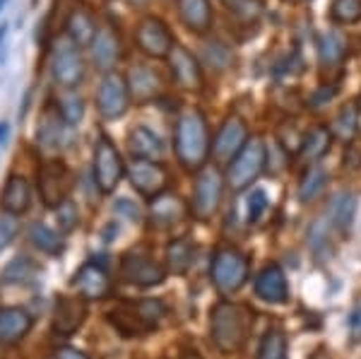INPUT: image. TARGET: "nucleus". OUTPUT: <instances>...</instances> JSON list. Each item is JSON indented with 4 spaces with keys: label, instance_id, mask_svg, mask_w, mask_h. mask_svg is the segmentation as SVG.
Returning a JSON list of instances; mask_svg holds the SVG:
<instances>
[{
    "label": "nucleus",
    "instance_id": "42",
    "mask_svg": "<svg viewBox=\"0 0 361 359\" xmlns=\"http://www.w3.org/2000/svg\"><path fill=\"white\" fill-rule=\"evenodd\" d=\"M56 215H58V222L63 224V229H75V224L80 222V210H78V205H75L73 200H66L61 207L56 210Z\"/></svg>",
    "mask_w": 361,
    "mask_h": 359
},
{
    "label": "nucleus",
    "instance_id": "25",
    "mask_svg": "<svg viewBox=\"0 0 361 359\" xmlns=\"http://www.w3.org/2000/svg\"><path fill=\"white\" fill-rule=\"evenodd\" d=\"M97 32H99L97 20H94V15H92L87 8H75L73 13L68 15L66 34L78 46H92V42H94V37H97Z\"/></svg>",
    "mask_w": 361,
    "mask_h": 359
},
{
    "label": "nucleus",
    "instance_id": "33",
    "mask_svg": "<svg viewBox=\"0 0 361 359\" xmlns=\"http://www.w3.org/2000/svg\"><path fill=\"white\" fill-rule=\"evenodd\" d=\"M359 133V104L349 102L342 107L333 123V135L342 142H352Z\"/></svg>",
    "mask_w": 361,
    "mask_h": 359
},
{
    "label": "nucleus",
    "instance_id": "39",
    "mask_svg": "<svg viewBox=\"0 0 361 359\" xmlns=\"http://www.w3.org/2000/svg\"><path fill=\"white\" fill-rule=\"evenodd\" d=\"M34 260L27 256H17L13 263L5 268V280L13 282V285H22V282H29V277L34 275Z\"/></svg>",
    "mask_w": 361,
    "mask_h": 359
},
{
    "label": "nucleus",
    "instance_id": "19",
    "mask_svg": "<svg viewBox=\"0 0 361 359\" xmlns=\"http://www.w3.org/2000/svg\"><path fill=\"white\" fill-rule=\"evenodd\" d=\"M128 150L135 159H149V162H161L166 154L164 140L159 135L147 128V126H135L128 133Z\"/></svg>",
    "mask_w": 361,
    "mask_h": 359
},
{
    "label": "nucleus",
    "instance_id": "16",
    "mask_svg": "<svg viewBox=\"0 0 361 359\" xmlns=\"http://www.w3.org/2000/svg\"><path fill=\"white\" fill-rule=\"evenodd\" d=\"M73 285L85 302H102V299H106V294L111 292V280H109L106 268L94 263V260L85 263L82 268L78 270V275L73 277Z\"/></svg>",
    "mask_w": 361,
    "mask_h": 359
},
{
    "label": "nucleus",
    "instance_id": "51",
    "mask_svg": "<svg viewBox=\"0 0 361 359\" xmlns=\"http://www.w3.org/2000/svg\"><path fill=\"white\" fill-rule=\"evenodd\" d=\"M5 3H8V0H0V10H3V8H5Z\"/></svg>",
    "mask_w": 361,
    "mask_h": 359
},
{
    "label": "nucleus",
    "instance_id": "8",
    "mask_svg": "<svg viewBox=\"0 0 361 359\" xmlns=\"http://www.w3.org/2000/svg\"><path fill=\"white\" fill-rule=\"evenodd\" d=\"M97 111L104 121H118L128 111L130 90L128 80L121 73H106L97 87Z\"/></svg>",
    "mask_w": 361,
    "mask_h": 359
},
{
    "label": "nucleus",
    "instance_id": "45",
    "mask_svg": "<svg viewBox=\"0 0 361 359\" xmlns=\"http://www.w3.org/2000/svg\"><path fill=\"white\" fill-rule=\"evenodd\" d=\"M54 359H90L85 355V352L75 350V347H58Z\"/></svg>",
    "mask_w": 361,
    "mask_h": 359
},
{
    "label": "nucleus",
    "instance_id": "40",
    "mask_svg": "<svg viewBox=\"0 0 361 359\" xmlns=\"http://www.w3.org/2000/svg\"><path fill=\"white\" fill-rule=\"evenodd\" d=\"M267 205H270V198H267V193L263 188H255L253 193L248 195V200H246V217H248V222L250 224H255V222H260L265 215V210H267Z\"/></svg>",
    "mask_w": 361,
    "mask_h": 359
},
{
    "label": "nucleus",
    "instance_id": "12",
    "mask_svg": "<svg viewBox=\"0 0 361 359\" xmlns=\"http://www.w3.org/2000/svg\"><path fill=\"white\" fill-rule=\"evenodd\" d=\"M128 178H130L133 188L149 200L159 198L166 190V171L159 162L133 159L130 164H128Z\"/></svg>",
    "mask_w": 361,
    "mask_h": 359
},
{
    "label": "nucleus",
    "instance_id": "1",
    "mask_svg": "<svg viewBox=\"0 0 361 359\" xmlns=\"http://www.w3.org/2000/svg\"><path fill=\"white\" fill-rule=\"evenodd\" d=\"M173 150L183 169H205L207 157L212 152V140H209L207 118L197 109H185L178 116L176 130H173Z\"/></svg>",
    "mask_w": 361,
    "mask_h": 359
},
{
    "label": "nucleus",
    "instance_id": "13",
    "mask_svg": "<svg viewBox=\"0 0 361 359\" xmlns=\"http://www.w3.org/2000/svg\"><path fill=\"white\" fill-rule=\"evenodd\" d=\"M123 280L135 287H157L164 282L166 270L145 251H133L123 258Z\"/></svg>",
    "mask_w": 361,
    "mask_h": 359
},
{
    "label": "nucleus",
    "instance_id": "20",
    "mask_svg": "<svg viewBox=\"0 0 361 359\" xmlns=\"http://www.w3.org/2000/svg\"><path fill=\"white\" fill-rule=\"evenodd\" d=\"M126 80H128V90H130V95L137 102H152L164 92V83H161V75L157 73V68L133 66Z\"/></svg>",
    "mask_w": 361,
    "mask_h": 359
},
{
    "label": "nucleus",
    "instance_id": "46",
    "mask_svg": "<svg viewBox=\"0 0 361 359\" xmlns=\"http://www.w3.org/2000/svg\"><path fill=\"white\" fill-rule=\"evenodd\" d=\"M116 210H118L121 215H128L130 219H135V217H137V207H135V202H133V200L121 198L118 202H116Z\"/></svg>",
    "mask_w": 361,
    "mask_h": 359
},
{
    "label": "nucleus",
    "instance_id": "18",
    "mask_svg": "<svg viewBox=\"0 0 361 359\" xmlns=\"http://www.w3.org/2000/svg\"><path fill=\"white\" fill-rule=\"evenodd\" d=\"M255 294L265 304H287L289 302V280L279 265H267L255 277Z\"/></svg>",
    "mask_w": 361,
    "mask_h": 359
},
{
    "label": "nucleus",
    "instance_id": "44",
    "mask_svg": "<svg viewBox=\"0 0 361 359\" xmlns=\"http://www.w3.org/2000/svg\"><path fill=\"white\" fill-rule=\"evenodd\" d=\"M333 97H335V87H320V90H316L311 95L308 104L316 109V107H323V104H328L330 99H333Z\"/></svg>",
    "mask_w": 361,
    "mask_h": 359
},
{
    "label": "nucleus",
    "instance_id": "7",
    "mask_svg": "<svg viewBox=\"0 0 361 359\" xmlns=\"http://www.w3.org/2000/svg\"><path fill=\"white\" fill-rule=\"evenodd\" d=\"M224 193V178L214 166H205L200 169V176L195 178L193 188V200H190V212L195 219L209 222L219 210V202H222Z\"/></svg>",
    "mask_w": 361,
    "mask_h": 359
},
{
    "label": "nucleus",
    "instance_id": "17",
    "mask_svg": "<svg viewBox=\"0 0 361 359\" xmlns=\"http://www.w3.org/2000/svg\"><path fill=\"white\" fill-rule=\"evenodd\" d=\"M87 318V302L82 297H58L54 306V331L58 335H73Z\"/></svg>",
    "mask_w": 361,
    "mask_h": 359
},
{
    "label": "nucleus",
    "instance_id": "28",
    "mask_svg": "<svg viewBox=\"0 0 361 359\" xmlns=\"http://www.w3.org/2000/svg\"><path fill=\"white\" fill-rule=\"evenodd\" d=\"M68 133H73V126H68L66 121H58V118H42V123H39V145H42L44 150H51V152H56V150H66L68 147Z\"/></svg>",
    "mask_w": 361,
    "mask_h": 359
},
{
    "label": "nucleus",
    "instance_id": "11",
    "mask_svg": "<svg viewBox=\"0 0 361 359\" xmlns=\"http://www.w3.org/2000/svg\"><path fill=\"white\" fill-rule=\"evenodd\" d=\"M70 186H73V176H70L68 166L63 162H46L39 169V193L46 207L58 210L63 202L68 200Z\"/></svg>",
    "mask_w": 361,
    "mask_h": 359
},
{
    "label": "nucleus",
    "instance_id": "47",
    "mask_svg": "<svg viewBox=\"0 0 361 359\" xmlns=\"http://www.w3.org/2000/svg\"><path fill=\"white\" fill-rule=\"evenodd\" d=\"M349 333H352L354 340H361V309H357L349 318Z\"/></svg>",
    "mask_w": 361,
    "mask_h": 359
},
{
    "label": "nucleus",
    "instance_id": "5",
    "mask_svg": "<svg viewBox=\"0 0 361 359\" xmlns=\"http://www.w3.org/2000/svg\"><path fill=\"white\" fill-rule=\"evenodd\" d=\"M248 273L250 263L246 253H241L234 246H222L214 251L212 263H209V277L222 294L238 292L248 280Z\"/></svg>",
    "mask_w": 361,
    "mask_h": 359
},
{
    "label": "nucleus",
    "instance_id": "14",
    "mask_svg": "<svg viewBox=\"0 0 361 359\" xmlns=\"http://www.w3.org/2000/svg\"><path fill=\"white\" fill-rule=\"evenodd\" d=\"M248 138V126L241 116H229L222 123V128L217 130V138L212 142V154L219 162H231L246 147Z\"/></svg>",
    "mask_w": 361,
    "mask_h": 359
},
{
    "label": "nucleus",
    "instance_id": "15",
    "mask_svg": "<svg viewBox=\"0 0 361 359\" xmlns=\"http://www.w3.org/2000/svg\"><path fill=\"white\" fill-rule=\"evenodd\" d=\"M171 78L180 90L185 92H197L202 87V68L197 63V58L190 54L185 46H173L171 54L166 58Z\"/></svg>",
    "mask_w": 361,
    "mask_h": 359
},
{
    "label": "nucleus",
    "instance_id": "49",
    "mask_svg": "<svg viewBox=\"0 0 361 359\" xmlns=\"http://www.w3.org/2000/svg\"><path fill=\"white\" fill-rule=\"evenodd\" d=\"M8 133H10V126L5 123V121H0V142H3V138L8 135Z\"/></svg>",
    "mask_w": 361,
    "mask_h": 359
},
{
    "label": "nucleus",
    "instance_id": "38",
    "mask_svg": "<svg viewBox=\"0 0 361 359\" xmlns=\"http://www.w3.org/2000/svg\"><path fill=\"white\" fill-rule=\"evenodd\" d=\"M330 17L337 25H354L361 20V0H333Z\"/></svg>",
    "mask_w": 361,
    "mask_h": 359
},
{
    "label": "nucleus",
    "instance_id": "29",
    "mask_svg": "<svg viewBox=\"0 0 361 359\" xmlns=\"http://www.w3.org/2000/svg\"><path fill=\"white\" fill-rule=\"evenodd\" d=\"M325 186H328V169H325L323 164H311V166H306L304 174H301L299 188H296V198L301 202H311L323 193Z\"/></svg>",
    "mask_w": 361,
    "mask_h": 359
},
{
    "label": "nucleus",
    "instance_id": "36",
    "mask_svg": "<svg viewBox=\"0 0 361 359\" xmlns=\"http://www.w3.org/2000/svg\"><path fill=\"white\" fill-rule=\"evenodd\" d=\"M258 359H289L287 355V335L282 328H270L258 347Z\"/></svg>",
    "mask_w": 361,
    "mask_h": 359
},
{
    "label": "nucleus",
    "instance_id": "4",
    "mask_svg": "<svg viewBox=\"0 0 361 359\" xmlns=\"http://www.w3.org/2000/svg\"><path fill=\"white\" fill-rule=\"evenodd\" d=\"M49 71L51 78L56 80V85L66 87L68 92H73L78 85H82L85 80V61L80 54V46L68 37L61 34L51 42V54H49Z\"/></svg>",
    "mask_w": 361,
    "mask_h": 359
},
{
    "label": "nucleus",
    "instance_id": "10",
    "mask_svg": "<svg viewBox=\"0 0 361 359\" xmlns=\"http://www.w3.org/2000/svg\"><path fill=\"white\" fill-rule=\"evenodd\" d=\"M135 44L145 56L149 58H169L173 49L171 27L161 17L145 15L135 27Z\"/></svg>",
    "mask_w": 361,
    "mask_h": 359
},
{
    "label": "nucleus",
    "instance_id": "41",
    "mask_svg": "<svg viewBox=\"0 0 361 359\" xmlns=\"http://www.w3.org/2000/svg\"><path fill=\"white\" fill-rule=\"evenodd\" d=\"M17 234H20V222H17V217L3 212V215H0V251L13 244L17 239Z\"/></svg>",
    "mask_w": 361,
    "mask_h": 359
},
{
    "label": "nucleus",
    "instance_id": "37",
    "mask_svg": "<svg viewBox=\"0 0 361 359\" xmlns=\"http://www.w3.org/2000/svg\"><path fill=\"white\" fill-rule=\"evenodd\" d=\"M58 116H61L68 126H78L85 116L82 97H78L75 92H66V95L58 99Z\"/></svg>",
    "mask_w": 361,
    "mask_h": 359
},
{
    "label": "nucleus",
    "instance_id": "50",
    "mask_svg": "<svg viewBox=\"0 0 361 359\" xmlns=\"http://www.w3.org/2000/svg\"><path fill=\"white\" fill-rule=\"evenodd\" d=\"M8 22H3V25H0V42H3V39H5V34H8Z\"/></svg>",
    "mask_w": 361,
    "mask_h": 359
},
{
    "label": "nucleus",
    "instance_id": "3",
    "mask_svg": "<svg viewBox=\"0 0 361 359\" xmlns=\"http://www.w3.org/2000/svg\"><path fill=\"white\" fill-rule=\"evenodd\" d=\"M161 316H164V306L159 299H130V302L116 304L109 311V323L123 338H137V335L152 333L159 326Z\"/></svg>",
    "mask_w": 361,
    "mask_h": 359
},
{
    "label": "nucleus",
    "instance_id": "6",
    "mask_svg": "<svg viewBox=\"0 0 361 359\" xmlns=\"http://www.w3.org/2000/svg\"><path fill=\"white\" fill-rule=\"evenodd\" d=\"M267 164V147L263 140H248L246 147L229 162V169H226V186L236 193L246 190L253 186L255 178L263 174Z\"/></svg>",
    "mask_w": 361,
    "mask_h": 359
},
{
    "label": "nucleus",
    "instance_id": "22",
    "mask_svg": "<svg viewBox=\"0 0 361 359\" xmlns=\"http://www.w3.org/2000/svg\"><path fill=\"white\" fill-rule=\"evenodd\" d=\"M0 205H3V212L15 217L29 210V205H32V186H29V181L22 174H10L8 176L3 193H0Z\"/></svg>",
    "mask_w": 361,
    "mask_h": 359
},
{
    "label": "nucleus",
    "instance_id": "2",
    "mask_svg": "<svg viewBox=\"0 0 361 359\" xmlns=\"http://www.w3.org/2000/svg\"><path fill=\"white\" fill-rule=\"evenodd\" d=\"M250 328H253V316L243 304L217 302L209 311V335L214 347L224 355H234L246 347Z\"/></svg>",
    "mask_w": 361,
    "mask_h": 359
},
{
    "label": "nucleus",
    "instance_id": "21",
    "mask_svg": "<svg viewBox=\"0 0 361 359\" xmlns=\"http://www.w3.org/2000/svg\"><path fill=\"white\" fill-rule=\"evenodd\" d=\"M34 318L22 306H3L0 309V345H15L32 331Z\"/></svg>",
    "mask_w": 361,
    "mask_h": 359
},
{
    "label": "nucleus",
    "instance_id": "23",
    "mask_svg": "<svg viewBox=\"0 0 361 359\" xmlns=\"http://www.w3.org/2000/svg\"><path fill=\"white\" fill-rule=\"evenodd\" d=\"M90 49H92V61H94V66L104 73H111L116 63L121 61V39L111 27L99 29Z\"/></svg>",
    "mask_w": 361,
    "mask_h": 359
},
{
    "label": "nucleus",
    "instance_id": "35",
    "mask_svg": "<svg viewBox=\"0 0 361 359\" xmlns=\"http://www.w3.org/2000/svg\"><path fill=\"white\" fill-rule=\"evenodd\" d=\"M202 63L214 73H224L234 66V54L231 49L222 42H205L202 44Z\"/></svg>",
    "mask_w": 361,
    "mask_h": 359
},
{
    "label": "nucleus",
    "instance_id": "32",
    "mask_svg": "<svg viewBox=\"0 0 361 359\" xmlns=\"http://www.w3.org/2000/svg\"><path fill=\"white\" fill-rule=\"evenodd\" d=\"M29 241L34 244V248L49 253V256H61L63 248H66L63 236L44 222H34L32 227H29Z\"/></svg>",
    "mask_w": 361,
    "mask_h": 359
},
{
    "label": "nucleus",
    "instance_id": "26",
    "mask_svg": "<svg viewBox=\"0 0 361 359\" xmlns=\"http://www.w3.org/2000/svg\"><path fill=\"white\" fill-rule=\"evenodd\" d=\"M357 195L349 193V190H340L337 195L330 198V205H328V217L333 222L335 229L340 231H349L354 224V217H357Z\"/></svg>",
    "mask_w": 361,
    "mask_h": 359
},
{
    "label": "nucleus",
    "instance_id": "34",
    "mask_svg": "<svg viewBox=\"0 0 361 359\" xmlns=\"http://www.w3.org/2000/svg\"><path fill=\"white\" fill-rule=\"evenodd\" d=\"M318 58L325 68H333L345 58V39L340 32H325L318 37Z\"/></svg>",
    "mask_w": 361,
    "mask_h": 359
},
{
    "label": "nucleus",
    "instance_id": "9",
    "mask_svg": "<svg viewBox=\"0 0 361 359\" xmlns=\"http://www.w3.org/2000/svg\"><path fill=\"white\" fill-rule=\"evenodd\" d=\"M92 171H94V183L102 193H111L123 178V159H121L116 145L106 135L99 138L94 145V166H92Z\"/></svg>",
    "mask_w": 361,
    "mask_h": 359
},
{
    "label": "nucleus",
    "instance_id": "48",
    "mask_svg": "<svg viewBox=\"0 0 361 359\" xmlns=\"http://www.w3.org/2000/svg\"><path fill=\"white\" fill-rule=\"evenodd\" d=\"M222 3L226 5V8L231 10V13H234V10L238 8V5H241V3H246V0H222Z\"/></svg>",
    "mask_w": 361,
    "mask_h": 359
},
{
    "label": "nucleus",
    "instance_id": "24",
    "mask_svg": "<svg viewBox=\"0 0 361 359\" xmlns=\"http://www.w3.org/2000/svg\"><path fill=\"white\" fill-rule=\"evenodd\" d=\"M178 17L193 34H205L214 20L209 0H178Z\"/></svg>",
    "mask_w": 361,
    "mask_h": 359
},
{
    "label": "nucleus",
    "instance_id": "30",
    "mask_svg": "<svg viewBox=\"0 0 361 359\" xmlns=\"http://www.w3.org/2000/svg\"><path fill=\"white\" fill-rule=\"evenodd\" d=\"M180 215H183V202L171 193H161L159 198L152 200L149 205V217L159 227H169V224H176Z\"/></svg>",
    "mask_w": 361,
    "mask_h": 359
},
{
    "label": "nucleus",
    "instance_id": "43",
    "mask_svg": "<svg viewBox=\"0 0 361 359\" xmlns=\"http://www.w3.org/2000/svg\"><path fill=\"white\" fill-rule=\"evenodd\" d=\"M308 241H311V248L316 256H320L325 246H328V229H325L323 222H316L311 227V234H308Z\"/></svg>",
    "mask_w": 361,
    "mask_h": 359
},
{
    "label": "nucleus",
    "instance_id": "27",
    "mask_svg": "<svg viewBox=\"0 0 361 359\" xmlns=\"http://www.w3.org/2000/svg\"><path fill=\"white\" fill-rule=\"evenodd\" d=\"M330 142H333V133L323 128V126H313L301 140L299 159L306 162V164H318V159H323L328 154Z\"/></svg>",
    "mask_w": 361,
    "mask_h": 359
},
{
    "label": "nucleus",
    "instance_id": "31",
    "mask_svg": "<svg viewBox=\"0 0 361 359\" xmlns=\"http://www.w3.org/2000/svg\"><path fill=\"white\" fill-rule=\"evenodd\" d=\"M195 260V246L190 239H173L166 248V265L171 273L183 275L190 270Z\"/></svg>",
    "mask_w": 361,
    "mask_h": 359
}]
</instances>
